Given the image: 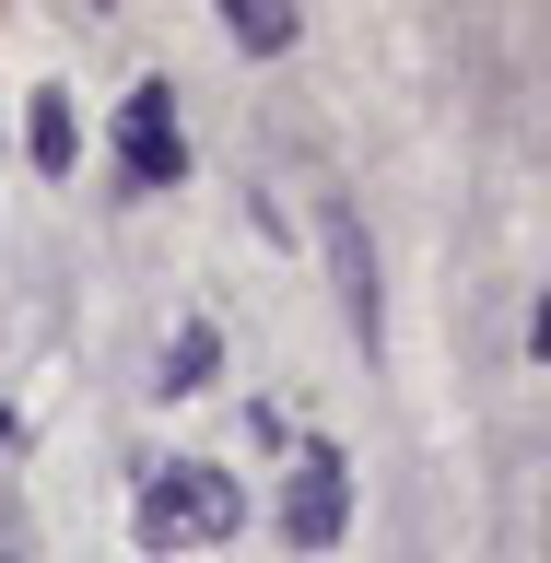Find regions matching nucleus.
I'll return each mask as SVG.
<instances>
[{
	"instance_id": "nucleus-1",
	"label": "nucleus",
	"mask_w": 551,
	"mask_h": 563,
	"mask_svg": "<svg viewBox=\"0 0 551 563\" xmlns=\"http://www.w3.org/2000/svg\"><path fill=\"white\" fill-rule=\"evenodd\" d=\"M235 482L223 470H153L141 482V505H130V528H141V552H200V540H235Z\"/></svg>"
},
{
	"instance_id": "nucleus-2",
	"label": "nucleus",
	"mask_w": 551,
	"mask_h": 563,
	"mask_svg": "<svg viewBox=\"0 0 551 563\" xmlns=\"http://www.w3.org/2000/svg\"><path fill=\"white\" fill-rule=\"evenodd\" d=\"M118 165H130V188H176V176H188V130H176L165 82H141V95L118 106Z\"/></svg>"
},
{
	"instance_id": "nucleus-3",
	"label": "nucleus",
	"mask_w": 551,
	"mask_h": 563,
	"mask_svg": "<svg viewBox=\"0 0 551 563\" xmlns=\"http://www.w3.org/2000/svg\"><path fill=\"white\" fill-rule=\"evenodd\" d=\"M341 517H352V470L329 446H306V470H294V540H306V552H329V540H341Z\"/></svg>"
},
{
	"instance_id": "nucleus-4",
	"label": "nucleus",
	"mask_w": 551,
	"mask_h": 563,
	"mask_svg": "<svg viewBox=\"0 0 551 563\" xmlns=\"http://www.w3.org/2000/svg\"><path fill=\"white\" fill-rule=\"evenodd\" d=\"M329 258H341V306H352V329L376 341V258H364V223H352V211H329Z\"/></svg>"
},
{
	"instance_id": "nucleus-5",
	"label": "nucleus",
	"mask_w": 551,
	"mask_h": 563,
	"mask_svg": "<svg viewBox=\"0 0 551 563\" xmlns=\"http://www.w3.org/2000/svg\"><path fill=\"white\" fill-rule=\"evenodd\" d=\"M24 153H35V176H70V153H82V141H70V106H59V95L24 106Z\"/></svg>"
},
{
	"instance_id": "nucleus-6",
	"label": "nucleus",
	"mask_w": 551,
	"mask_h": 563,
	"mask_svg": "<svg viewBox=\"0 0 551 563\" xmlns=\"http://www.w3.org/2000/svg\"><path fill=\"white\" fill-rule=\"evenodd\" d=\"M223 35H235L246 59H282V47H294V12H282V0H235V12H223Z\"/></svg>"
},
{
	"instance_id": "nucleus-7",
	"label": "nucleus",
	"mask_w": 551,
	"mask_h": 563,
	"mask_svg": "<svg viewBox=\"0 0 551 563\" xmlns=\"http://www.w3.org/2000/svg\"><path fill=\"white\" fill-rule=\"evenodd\" d=\"M211 376V329H176V352H165V387H200Z\"/></svg>"
}]
</instances>
